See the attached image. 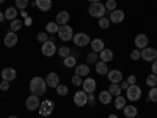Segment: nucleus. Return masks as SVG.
<instances>
[{"instance_id": "31", "label": "nucleus", "mask_w": 157, "mask_h": 118, "mask_svg": "<svg viewBox=\"0 0 157 118\" xmlns=\"http://www.w3.org/2000/svg\"><path fill=\"white\" fill-rule=\"evenodd\" d=\"M98 58H99L98 52H91V54L86 55V65H88V66H90V65H96L98 63Z\"/></svg>"}, {"instance_id": "27", "label": "nucleus", "mask_w": 157, "mask_h": 118, "mask_svg": "<svg viewBox=\"0 0 157 118\" xmlns=\"http://www.w3.org/2000/svg\"><path fill=\"white\" fill-rule=\"evenodd\" d=\"M58 29H60V25L57 22H47L46 24V33H49V35H57Z\"/></svg>"}, {"instance_id": "9", "label": "nucleus", "mask_w": 157, "mask_h": 118, "mask_svg": "<svg viewBox=\"0 0 157 118\" xmlns=\"http://www.w3.org/2000/svg\"><path fill=\"white\" fill-rule=\"evenodd\" d=\"M74 104L78 107H83L88 104V93H85L83 90H78L77 93L74 95Z\"/></svg>"}, {"instance_id": "38", "label": "nucleus", "mask_w": 157, "mask_h": 118, "mask_svg": "<svg viewBox=\"0 0 157 118\" xmlns=\"http://www.w3.org/2000/svg\"><path fill=\"white\" fill-rule=\"evenodd\" d=\"M148 99H149V101H152V102H157V87H152V88L149 90Z\"/></svg>"}, {"instance_id": "51", "label": "nucleus", "mask_w": 157, "mask_h": 118, "mask_svg": "<svg viewBox=\"0 0 157 118\" xmlns=\"http://www.w3.org/2000/svg\"><path fill=\"white\" fill-rule=\"evenodd\" d=\"M107 118H118V116H116V115H115V113H110V115H109V116H107Z\"/></svg>"}, {"instance_id": "29", "label": "nucleus", "mask_w": 157, "mask_h": 118, "mask_svg": "<svg viewBox=\"0 0 157 118\" xmlns=\"http://www.w3.org/2000/svg\"><path fill=\"white\" fill-rule=\"evenodd\" d=\"M109 91H110V95L113 96V98H116V96H120L121 95V87H120V84H112L110 87H109Z\"/></svg>"}, {"instance_id": "1", "label": "nucleus", "mask_w": 157, "mask_h": 118, "mask_svg": "<svg viewBox=\"0 0 157 118\" xmlns=\"http://www.w3.org/2000/svg\"><path fill=\"white\" fill-rule=\"evenodd\" d=\"M46 90H47V84H46V79L43 77H33L32 81H30V91H32V95H36V96H43L46 93Z\"/></svg>"}, {"instance_id": "21", "label": "nucleus", "mask_w": 157, "mask_h": 118, "mask_svg": "<svg viewBox=\"0 0 157 118\" xmlns=\"http://www.w3.org/2000/svg\"><path fill=\"white\" fill-rule=\"evenodd\" d=\"M91 49H93V52H98L99 54L101 50L105 49V44H104V41L101 38H94L93 41H91Z\"/></svg>"}, {"instance_id": "47", "label": "nucleus", "mask_w": 157, "mask_h": 118, "mask_svg": "<svg viewBox=\"0 0 157 118\" xmlns=\"http://www.w3.org/2000/svg\"><path fill=\"white\" fill-rule=\"evenodd\" d=\"M94 98H96V96H94V93H90V95H88V102L91 104V106L94 104Z\"/></svg>"}, {"instance_id": "13", "label": "nucleus", "mask_w": 157, "mask_h": 118, "mask_svg": "<svg viewBox=\"0 0 157 118\" xmlns=\"http://www.w3.org/2000/svg\"><path fill=\"white\" fill-rule=\"evenodd\" d=\"M134 43H135V47L141 50V49L148 47V43H149V39H148V36H146L145 33H140V35H137V36H135Z\"/></svg>"}, {"instance_id": "46", "label": "nucleus", "mask_w": 157, "mask_h": 118, "mask_svg": "<svg viewBox=\"0 0 157 118\" xmlns=\"http://www.w3.org/2000/svg\"><path fill=\"white\" fill-rule=\"evenodd\" d=\"M120 87H121V90H127V88H129L127 81H121V82H120Z\"/></svg>"}, {"instance_id": "5", "label": "nucleus", "mask_w": 157, "mask_h": 118, "mask_svg": "<svg viewBox=\"0 0 157 118\" xmlns=\"http://www.w3.org/2000/svg\"><path fill=\"white\" fill-rule=\"evenodd\" d=\"M72 41L77 47H83V46H88L91 43V39H90V35H86L83 32H78V33H74Z\"/></svg>"}, {"instance_id": "33", "label": "nucleus", "mask_w": 157, "mask_h": 118, "mask_svg": "<svg viewBox=\"0 0 157 118\" xmlns=\"http://www.w3.org/2000/svg\"><path fill=\"white\" fill-rule=\"evenodd\" d=\"M146 85H148L149 88L157 87V76H155V74H149V76L146 77Z\"/></svg>"}, {"instance_id": "34", "label": "nucleus", "mask_w": 157, "mask_h": 118, "mask_svg": "<svg viewBox=\"0 0 157 118\" xmlns=\"http://www.w3.org/2000/svg\"><path fill=\"white\" fill-rule=\"evenodd\" d=\"M58 55H60L61 58H66V57H69V55H71V49H69L68 46H63V47H60V49H58Z\"/></svg>"}, {"instance_id": "39", "label": "nucleus", "mask_w": 157, "mask_h": 118, "mask_svg": "<svg viewBox=\"0 0 157 118\" xmlns=\"http://www.w3.org/2000/svg\"><path fill=\"white\" fill-rule=\"evenodd\" d=\"M36 39L39 43H46V41H49V33H46V32H39L38 35H36Z\"/></svg>"}, {"instance_id": "6", "label": "nucleus", "mask_w": 157, "mask_h": 118, "mask_svg": "<svg viewBox=\"0 0 157 118\" xmlns=\"http://www.w3.org/2000/svg\"><path fill=\"white\" fill-rule=\"evenodd\" d=\"M140 98H141V88L138 85H129V88L126 90V99L135 102Z\"/></svg>"}, {"instance_id": "4", "label": "nucleus", "mask_w": 157, "mask_h": 118, "mask_svg": "<svg viewBox=\"0 0 157 118\" xmlns=\"http://www.w3.org/2000/svg\"><path fill=\"white\" fill-rule=\"evenodd\" d=\"M54 109H55V104H54V101L46 99V101H43L41 104H39L38 112H39V115H41V116H49V115H52Z\"/></svg>"}, {"instance_id": "30", "label": "nucleus", "mask_w": 157, "mask_h": 118, "mask_svg": "<svg viewBox=\"0 0 157 118\" xmlns=\"http://www.w3.org/2000/svg\"><path fill=\"white\" fill-rule=\"evenodd\" d=\"M63 60H64V66L66 68H75L77 66V58L74 55H69V57L63 58Z\"/></svg>"}, {"instance_id": "25", "label": "nucleus", "mask_w": 157, "mask_h": 118, "mask_svg": "<svg viewBox=\"0 0 157 118\" xmlns=\"http://www.w3.org/2000/svg\"><path fill=\"white\" fill-rule=\"evenodd\" d=\"M123 113H124L126 118H135L137 113H138V110H137L135 106H127V104H126V107L123 109Z\"/></svg>"}, {"instance_id": "14", "label": "nucleus", "mask_w": 157, "mask_h": 118, "mask_svg": "<svg viewBox=\"0 0 157 118\" xmlns=\"http://www.w3.org/2000/svg\"><path fill=\"white\" fill-rule=\"evenodd\" d=\"M0 76H2V81L11 82V81H14V79L17 77V73H16V69H13V68H3L2 73H0Z\"/></svg>"}, {"instance_id": "26", "label": "nucleus", "mask_w": 157, "mask_h": 118, "mask_svg": "<svg viewBox=\"0 0 157 118\" xmlns=\"http://www.w3.org/2000/svg\"><path fill=\"white\" fill-rule=\"evenodd\" d=\"M94 68H96V73H98L99 76H104V74L109 73V66H107L105 61H98V63L94 65Z\"/></svg>"}, {"instance_id": "41", "label": "nucleus", "mask_w": 157, "mask_h": 118, "mask_svg": "<svg viewBox=\"0 0 157 118\" xmlns=\"http://www.w3.org/2000/svg\"><path fill=\"white\" fill-rule=\"evenodd\" d=\"M130 58L132 60H140L141 58V50L140 49H134L132 52H130Z\"/></svg>"}, {"instance_id": "18", "label": "nucleus", "mask_w": 157, "mask_h": 118, "mask_svg": "<svg viewBox=\"0 0 157 118\" xmlns=\"http://www.w3.org/2000/svg\"><path fill=\"white\" fill-rule=\"evenodd\" d=\"M69 19H71V14H69L68 11H60L58 14H57V18H55V22L58 25H66L69 22Z\"/></svg>"}, {"instance_id": "22", "label": "nucleus", "mask_w": 157, "mask_h": 118, "mask_svg": "<svg viewBox=\"0 0 157 118\" xmlns=\"http://www.w3.org/2000/svg\"><path fill=\"white\" fill-rule=\"evenodd\" d=\"M5 19L6 21H14V19H17V10H16V6H10V8H6L5 10Z\"/></svg>"}, {"instance_id": "3", "label": "nucleus", "mask_w": 157, "mask_h": 118, "mask_svg": "<svg viewBox=\"0 0 157 118\" xmlns=\"http://www.w3.org/2000/svg\"><path fill=\"white\" fill-rule=\"evenodd\" d=\"M58 38L61 39V41H64V43H68V41H71L72 39V36H74V30H72V27L71 25H60V29H58Z\"/></svg>"}, {"instance_id": "7", "label": "nucleus", "mask_w": 157, "mask_h": 118, "mask_svg": "<svg viewBox=\"0 0 157 118\" xmlns=\"http://www.w3.org/2000/svg\"><path fill=\"white\" fill-rule=\"evenodd\" d=\"M41 52H43L44 57H54L55 52H57V46H55V43H54V39H49V41L43 43Z\"/></svg>"}, {"instance_id": "53", "label": "nucleus", "mask_w": 157, "mask_h": 118, "mask_svg": "<svg viewBox=\"0 0 157 118\" xmlns=\"http://www.w3.org/2000/svg\"><path fill=\"white\" fill-rule=\"evenodd\" d=\"M3 2H5V0H0V3H3Z\"/></svg>"}, {"instance_id": "28", "label": "nucleus", "mask_w": 157, "mask_h": 118, "mask_svg": "<svg viewBox=\"0 0 157 118\" xmlns=\"http://www.w3.org/2000/svg\"><path fill=\"white\" fill-rule=\"evenodd\" d=\"M126 104H127V99L124 98V96H116L115 98V109L116 110H123L124 107H126Z\"/></svg>"}, {"instance_id": "48", "label": "nucleus", "mask_w": 157, "mask_h": 118, "mask_svg": "<svg viewBox=\"0 0 157 118\" xmlns=\"http://www.w3.org/2000/svg\"><path fill=\"white\" fill-rule=\"evenodd\" d=\"M24 24H25V25H29V27H30V25L33 24V22H32V18H29V16H27V18H25V21H24Z\"/></svg>"}, {"instance_id": "23", "label": "nucleus", "mask_w": 157, "mask_h": 118, "mask_svg": "<svg viewBox=\"0 0 157 118\" xmlns=\"http://www.w3.org/2000/svg\"><path fill=\"white\" fill-rule=\"evenodd\" d=\"M99 60H101V61H105V63L112 61V60H113V52H112L110 49L101 50V52H99Z\"/></svg>"}, {"instance_id": "44", "label": "nucleus", "mask_w": 157, "mask_h": 118, "mask_svg": "<svg viewBox=\"0 0 157 118\" xmlns=\"http://www.w3.org/2000/svg\"><path fill=\"white\" fill-rule=\"evenodd\" d=\"M127 84H129V85H135V84H137V77H135V76H129V77H127Z\"/></svg>"}, {"instance_id": "2", "label": "nucleus", "mask_w": 157, "mask_h": 118, "mask_svg": "<svg viewBox=\"0 0 157 118\" xmlns=\"http://www.w3.org/2000/svg\"><path fill=\"white\" fill-rule=\"evenodd\" d=\"M105 11H107L105 5H102L101 2H98V3H90V8H88V13H90V14L93 16V18H98V19L104 18Z\"/></svg>"}, {"instance_id": "8", "label": "nucleus", "mask_w": 157, "mask_h": 118, "mask_svg": "<svg viewBox=\"0 0 157 118\" xmlns=\"http://www.w3.org/2000/svg\"><path fill=\"white\" fill-rule=\"evenodd\" d=\"M39 104H41V101H39V96L30 95V96L27 98V101H25V107H27L29 112H33V110H38Z\"/></svg>"}, {"instance_id": "17", "label": "nucleus", "mask_w": 157, "mask_h": 118, "mask_svg": "<svg viewBox=\"0 0 157 118\" xmlns=\"http://www.w3.org/2000/svg\"><path fill=\"white\" fill-rule=\"evenodd\" d=\"M107 77H109L110 84H120L123 81V73L120 69H112L107 73Z\"/></svg>"}, {"instance_id": "16", "label": "nucleus", "mask_w": 157, "mask_h": 118, "mask_svg": "<svg viewBox=\"0 0 157 118\" xmlns=\"http://www.w3.org/2000/svg\"><path fill=\"white\" fill-rule=\"evenodd\" d=\"M110 22L112 24H121L124 21V11L123 10H113L110 13Z\"/></svg>"}, {"instance_id": "35", "label": "nucleus", "mask_w": 157, "mask_h": 118, "mask_svg": "<svg viewBox=\"0 0 157 118\" xmlns=\"http://www.w3.org/2000/svg\"><path fill=\"white\" fill-rule=\"evenodd\" d=\"M57 93H58V96H66L68 93H69V88L66 87V85H58L57 87Z\"/></svg>"}, {"instance_id": "42", "label": "nucleus", "mask_w": 157, "mask_h": 118, "mask_svg": "<svg viewBox=\"0 0 157 118\" xmlns=\"http://www.w3.org/2000/svg\"><path fill=\"white\" fill-rule=\"evenodd\" d=\"M105 8H107V10H110V11L116 10V0H107V3H105Z\"/></svg>"}, {"instance_id": "40", "label": "nucleus", "mask_w": 157, "mask_h": 118, "mask_svg": "<svg viewBox=\"0 0 157 118\" xmlns=\"http://www.w3.org/2000/svg\"><path fill=\"white\" fill-rule=\"evenodd\" d=\"M14 2H16V8L22 10V11L29 6V0H14Z\"/></svg>"}, {"instance_id": "10", "label": "nucleus", "mask_w": 157, "mask_h": 118, "mask_svg": "<svg viewBox=\"0 0 157 118\" xmlns=\"http://www.w3.org/2000/svg\"><path fill=\"white\" fill-rule=\"evenodd\" d=\"M141 58L145 60V61H154L157 58V50L154 47H145V49H141Z\"/></svg>"}, {"instance_id": "36", "label": "nucleus", "mask_w": 157, "mask_h": 118, "mask_svg": "<svg viewBox=\"0 0 157 118\" xmlns=\"http://www.w3.org/2000/svg\"><path fill=\"white\" fill-rule=\"evenodd\" d=\"M110 24H112V22H110V19H107L105 16L99 19V27H101V29H104V30L109 29V27H110Z\"/></svg>"}, {"instance_id": "24", "label": "nucleus", "mask_w": 157, "mask_h": 118, "mask_svg": "<svg viewBox=\"0 0 157 118\" xmlns=\"http://www.w3.org/2000/svg\"><path fill=\"white\" fill-rule=\"evenodd\" d=\"M75 74L80 76V77H88L90 74V66L85 63V65H77L75 66Z\"/></svg>"}, {"instance_id": "45", "label": "nucleus", "mask_w": 157, "mask_h": 118, "mask_svg": "<svg viewBox=\"0 0 157 118\" xmlns=\"http://www.w3.org/2000/svg\"><path fill=\"white\" fill-rule=\"evenodd\" d=\"M151 71H152V74H155L157 76V58L152 61V65H151Z\"/></svg>"}, {"instance_id": "15", "label": "nucleus", "mask_w": 157, "mask_h": 118, "mask_svg": "<svg viewBox=\"0 0 157 118\" xmlns=\"http://www.w3.org/2000/svg\"><path fill=\"white\" fill-rule=\"evenodd\" d=\"M46 84H47V87H50V88H57V87L60 85V77H58V74H57V73H49L47 77H46Z\"/></svg>"}, {"instance_id": "11", "label": "nucleus", "mask_w": 157, "mask_h": 118, "mask_svg": "<svg viewBox=\"0 0 157 118\" xmlns=\"http://www.w3.org/2000/svg\"><path fill=\"white\" fill-rule=\"evenodd\" d=\"M17 41H19V38H17V35H16V32H8L6 35H5V39H3V44L6 46V47H14L16 44H17Z\"/></svg>"}, {"instance_id": "19", "label": "nucleus", "mask_w": 157, "mask_h": 118, "mask_svg": "<svg viewBox=\"0 0 157 118\" xmlns=\"http://www.w3.org/2000/svg\"><path fill=\"white\" fill-rule=\"evenodd\" d=\"M112 95H110V91L109 90H102L101 93H99V96H98V99H99V102L101 104H104V106H107V104H110L112 102Z\"/></svg>"}, {"instance_id": "37", "label": "nucleus", "mask_w": 157, "mask_h": 118, "mask_svg": "<svg viewBox=\"0 0 157 118\" xmlns=\"http://www.w3.org/2000/svg\"><path fill=\"white\" fill-rule=\"evenodd\" d=\"M71 82H72V85H74V87H82V84H83V79H82L80 76L74 74V76H72V79H71Z\"/></svg>"}, {"instance_id": "43", "label": "nucleus", "mask_w": 157, "mask_h": 118, "mask_svg": "<svg viewBox=\"0 0 157 118\" xmlns=\"http://www.w3.org/2000/svg\"><path fill=\"white\" fill-rule=\"evenodd\" d=\"M0 90H2V91H8L10 90V82L8 81H2V82H0Z\"/></svg>"}, {"instance_id": "12", "label": "nucleus", "mask_w": 157, "mask_h": 118, "mask_svg": "<svg viewBox=\"0 0 157 118\" xmlns=\"http://www.w3.org/2000/svg\"><path fill=\"white\" fill-rule=\"evenodd\" d=\"M96 81L94 79H91V77H86L85 81H83V84H82V90L85 91V93H94V90H96Z\"/></svg>"}, {"instance_id": "49", "label": "nucleus", "mask_w": 157, "mask_h": 118, "mask_svg": "<svg viewBox=\"0 0 157 118\" xmlns=\"http://www.w3.org/2000/svg\"><path fill=\"white\" fill-rule=\"evenodd\" d=\"M3 19H5V14H3L2 11H0V22H3Z\"/></svg>"}, {"instance_id": "52", "label": "nucleus", "mask_w": 157, "mask_h": 118, "mask_svg": "<svg viewBox=\"0 0 157 118\" xmlns=\"http://www.w3.org/2000/svg\"><path fill=\"white\" fill-rule=\"evenodd\" d=\"M8 118H17L16 115H11V116H8Z\"/></svg>"}, {"instance_id": "50", "label": "nucleus", "mask_w": 157, "mask_h": 118, "mask_svg": "<svg viewBox=\"0 0 157 118\" xmlns=\"http://www.w3.org/2000/svg\"><path fill=\"white\" fill-rule=\"evenodd\" d=\"M90 3H98V2H101V0H88Z\"/></svg>"}, {"instance_id": "20", "label": "nucleus", "mask_w": 157, "mask_h": 118, "mask_svg": "<svg viewBox=\"0 0 157 118\" xmlns=\"http://www.w3.org/2000/svg\"><path fill=\"white\" fill-rule=\"evenodd\" d=\"M35 6L41 11H49L52 8V0H35Z\"/></svg>"}, {"instance_id": "32", "label": "nucleus", "mask_w": 157, "mask_h": 118, "mask_svg": "<svg viewBox=\"0 0 157 118\" xmlns=\"http://www.w3.org/2000/svg\"><path fill=\"white\" fill-rule=\"evenodd\" d=\"M22 25H24V22H22V21L14 19V21L11 22V25H10V30H11V32H17V30H21V29H22Z\"/></svg>"}]
</instances>
